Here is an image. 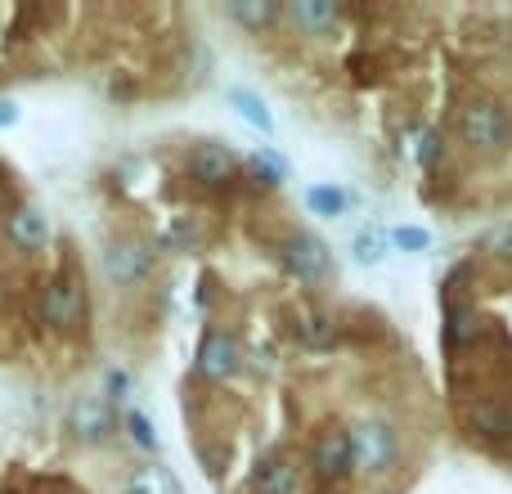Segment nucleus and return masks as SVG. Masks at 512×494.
I'll return each mask as SVG.
<instances>
[{"instance_id":"4468645a","label":"nucleus","mask_w":512,"mask_h":494,"mask_svg":"<svg viewBox=\"0 0 512 494\" xmlns=\"http://www.w3.org/2000/svg\"><path fill=\"white\" fill-rule=\"evenodd\" d=\"M283 14H288L306 36H324L328 27L337 23V5H328V0H292Z\"/></svg>"},{"instance_id":"aec40b11","label":"nucleus","mask_w":512,"mask_h":494,"mask_svg":"<svg viewBox=\"0 0 512 494\" xmlns=\"http://www.w3.org/2000/svg\"><path fill=\"white\" fill-rule=\"evenodd\" d=\"M387 243H391V234H382V230H360L351 239V256L360 265H378L382 261V252H387Z\"/></svg>"},{"instance_id":"7ed1b4c3","label":"nucleus","mask_w":512,"mask_h":494,"mask_svg":"<svg viewBox=\"0 0 512 494\" xmlns=\"http://www.w3.org/2000/svg\"><path fill=\"white\" fill-rule=\"evenodd\" d=\"M41 319L54 328V333H72L86 319V292H81L77 274H54L41 292Z\"/></svg>"},{"instance_id":"39448f33","label":"nucleus","mask_w":512,"mask_h":494,"mask_svg":"<svg viewBox=\"0 0 512 494\" xmlns=\"http://www.w3.org/2000/svg\"><path fill=\"white\" fill-rule=\"evenodd\" d=\"M279 256H283V265H288L297 279H324L328 265H333V256H328V243L319 239V234H310V230L288 234L283 247H279Z\"/></svg>"},{"instance_id":"f8f14e48","label":"nucleus","mask_w":512,"mask_h":494,"mask_svg":"<svg viewBox=\"0 0 512 494\" xmlns=\"http://www.w3.org/2000/svg\"><path fill=\"white\" fill-rule=\"evenodd\" d=\"M252 490L256 494H297V463L292 454H265L252 472Z\"/></svg>"},{"instance_id":"b1692460","label":"nucleus","mask_w":512,"mask_h":494,"mask_svg":"<svg viewBox=\"0 0 512 494\" xmlns=\"http://www.w3.org/2000/svg\"><path fill=\"white\" fill-rule=\"evenodd\" d=\"M391 243H396L400 252H427V247H432V234L418 230V225H396V230H391Z\"/></svg>"},{"instance_id":"6e6552de","label":"nucleus","mask_w":512,"mask_h":494,"mask_svg":"<svg viewBox=\"0 0 512 494\" xmlns=\"http://www.w3.org/2000/svg\"><path fill=\"white\" fill-rule=\"evenodd\" d=\"M239 360H243V351H239V342H234L225 328H207L203 333V342H198V373L203 378H230L234 369H239Z\"/></svg>"},{"instance_id":"4be33fe9","label":"nucleus","mask_w":512,"mask_h":494,"mask_svg":"<svg viewBox=\"0 0 512 494\" xmlns=\"http://www.w3.org/2000/svg\"><path fill=\"white\" fill-rule=\"evenodd\" d=\"M306 207L315 216H342L346 212V194L342 189H333V185H315V189H306Z\"/></svg>"},{"instance_id":"a211bd4d","label":"nucleus","mask_w":512,"mask_h":494,"mask_svg":"<svg viewBox=\"0 0 512 494\" xmlns=\"http://www.w3.org/2000/svg\"><path fill=\"white\" fill-rule=\"evenodd\" d=\"M297 337H301V346L328 351V346H333V337H337V328H333V319H328V315H306L297 324Z\"/></svg>"},{"instance_id":"423d86ee","label":"nucleus","mask_w":512,"mask_h":494,"mask_svg":"<svg viewBox=\"0 0 512 494\" xmlns=\"http://www.w3.org/2000/svg\"><path fill=\"white\" fill-rule=\"evenodd\" d=\"M68 427L81 445H99L113 432V405H108V396H77L68 409Z\"/></svg>"},{"instance_id":"f257e3e1","label":"nucleus","mask_w":512,"mask_h":494,"mask_svg":"<svg viewBox=\"0 0 512 494\" xmlns=\"http://www.w3.org/2000/svg\"><path fill=\"white\" fill-rule=\"evenodd\" d=\"M454 131H459V140L468 144L472 153H504L508 140H512V117H508V108L499 104V99L477 95V99H468V104L459 108Z\"/></svg>"},{"instance_id":"f03ea898","label":"nucleus","mask_w":512,"mask_h":494,"mask_svg":"<svg viewBox=\"0 0 512 494\" xmlns=\"http://www.w3.org/2000/svg\"><path fill=\"white\" fill-rule=\"evenodd\" d=\"M351 459L360 477H382L400 459V432L382 418H364V423L351 427Z\"/></svg>"},{"instance_id":"ddd939ff","label":"nucleus","mask_w":512,"mask_h":494,"mask_svg":"<svg viewBox=\"0 0 512 494\" xmlns=\"http://www.w3.org/2000/svg\"><path fill=\"white\" fill-rule=\"evenodd\" d=\"M481 333H486V319L477 315V306H463V301L454 306L450 301V310H445V346H459L463 351V346H472Z\"/></svg>"},{"instance_id":"412c9836","label":"nucleus","mask_w":512,"mask_h":494,"mask_svg":"<svg viewBox=\"0 0 512 494\" xmlns=\"http://www.w3.org/2000/svg\"><path fill=\"white\" fill-rule=\"evenodd\" d=\"M477 252H486V256H495V261H508L512 265V221L490 225V230L477 239Z\"/></svg>"},{"instance_id":"a878e982","label":"nucleus","mask_w":512,"mask_h":494,"mask_svg":"<svg viewBox=\"0 0 512 494\" xmlns=\"http://www.w3.org/2000/svg\"><path fill=\"white\" fill-rule=\"evenodd\" d=\"M14 122H18V108L9 99H0V126H14Z\"/></svg>"},{"instance_id":"9b49d317","label":"nucleus","mask_w":512,"mask_h":494,"mask_svg":"<svg viewBox=\"0 0 512 494\" xmlns=\"http://www.w3.org/2000/svg\"><path fill=\"white\" fill-rule=\"evenodd\" d=\"M468 427L490 445H508L512 441V409L504 400H477L468 405Z\"/></svg>"},{"instance_id":"6ab92c4d","label":"nucleus","mask_w":512,"mask_h":494,"mask_svg":"<svg viewBox=\"0 0 512 494\" xmlns=\"http://www.w3.org/2000/svg\"><path fill=\"white\" fill-rule=\"evenodd\" d=\"M122 494H176V486H171L158 468H135L131 477L122 481Z\"/></svg>"},{"instance_id":"393cba45","label":"nucleus","mask_w":512,"mask_h":494,"mask_svg":"<svg viewBox=\"0 0 512 494\" xmlns=\"http://www.w3.org/2000/svg\"><path fill=\"white\" fill-rule=\"evenodd\" d=\"M414 153H418V162H423V167H436V158L445 153V140L436 131H423V135H418V149Z\"/></svg>"},{"instance_id":"1a4fd4ad","label":"nucleus","mask_w":512,"mask_h":494,"mask_svg":"<svg viewBox=\"0 0 512 494\" xmlns=\"http://www.w3.org/2000/svg\"><path fill=\"white\" fill-rule=\"evenodd\" d=\"M310 463H315V472L324 481L346 477V472L355 468V459H351V432H342V427H328V432L315 441V450H310Z\"/></svg>"},{"instance_id":"5701e85b","label":"nucleus","mask_w":512,"mask_h":494,"mask_svg":"<svg viewBox=\"0 0 512 494\" xmlns=\"http://www.w3.org/2000/svg\"><path fill=\"white\" fill-rule=\"evenodd\" d=\"M126 432H131V441L140 445V450H158V432H153L149 414H140V409H131V414H126Z\"/></svg>"},{"instance_id":"2eb2a0df","label":"nucleus","mask_w":512,"mask_h":494,"mask_svg":"<svg viewBox=\"0 0 512 494\" xmlns=\"http://www.w3.org/2000/svg\"><path fill=\"white\" fill-rule=\"evenodd\" d=\"M230 104H234V113H239L243 122H252L261 135H274V117H270V108H265V99L256 95V90L230 86Z\"/></svg>"},{"instance_id":"f3484780","label":"nucleus","mask_w":512,"mask_h":494,"mask_svg":"<svg viewBox=\"0 0 512 494\" xmlns=\"http://www.w3.org/2000/svg\"><path fill=\"white\" fill-rule=\"evenodd\" d=\"M243 167L256 185H283V176H288V158H279L274 149H256L252 158H243Z\"/></svg>"},{"instance_id":"dca6fc26","label":"nucleus","mask_w":512,"mask_h":494,"mask_svg":"<svg viewBox=\"0 0 512 494\" xmlns=\"http://www.w3.org/2000/svg\"><path fill=\"white\" fill-rule=\"evenodd\" d=\"M225 14H230L234 23L256 27V32H261V27H270L274 18L283 14V9H279V5H270V0H230V5H225Z\"/></svg>"},{"instance_id":"9d476101","label":"nucleus","mask_w":512,"mask_h":494,"mask_svg":"<svg viewBox=\"0 0 512 494\" xmlns=\"http://www.w3.org/2000/svg\"><path fill=\"white\" fill-rule=\"evenodd\" d=\"M5 239L14 252H41L45 239H50V221H45L41 207H18L5 221Z\"/></svg>"},{"instance_id":"20e7f679","label":"nucleus","mask_w":512,"mask_h":494,"mask_svg":"<svg viewBox=\"0 0 512 494\" xmlns=\"http://www.w3.org/2000/svg\"><path fill=\"white\" fill-rule=\"evenodd\" d=\"M153 270V252L140 239H113L104 247V279L113 288H135Z\"/></svg>"},{"instance_id":"0eeeda50","label":"nucleus","mask_w":512,"mask_h":494,"mask_svg":"<svg viewBox=\"0 0 512 494\" xmlns=\"http://www.w3.org/2000/svg\"><path fill=\"white\" fill-rule=\"evenodd\" d=\"M185 167H189V180H198V185H225V180H234L239 162H234V153L221 140H203L189 149Z\"/></svg>"}]
</instances>
